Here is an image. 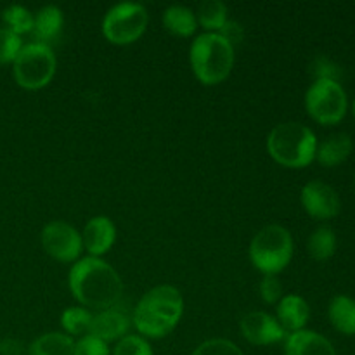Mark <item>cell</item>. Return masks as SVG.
Masks as SVG:
<instances>
[{
    "label": "cell",
    "mask_w": 355,
    "mask_h": 355,
    "mask_svg": "<svg viewBox=\"0 0 355 355\" xmlns=\"http://www.w3.org/2000/svg\"><path fill=\"white\" fill-rule=\"evenodd\" d=\"M69 290L73 297L94 311H110L123 293V283L116 270L104 260L85 257L69 270Z\"/></svg>",
    "instance_id": "cell-1"
},
{
    "label": "cell",
    "mask_w": 355,
    "mask_h": 355,
    "mask_svg": "<svg viewBox=\"0 0 355 355\" xmlns=\"http://www.w3.org/2000/svg\"><path fill=\"white\" fill-rule=\"evenodd\" d=\"M184 314V298L175 286L159 284L146 291L134 311L135 329L142 338H163L175 329Z\"/></svg>",
    "instance_id": "cell-2"
},
{
    "label": "cell",
    "mask_w": 355,
    "mask_h": 355,
    "mask_svg": "<svg viewBox=\"0 0 355 355\" xmlns=\"http://www.w3.org/2000/svg\"><path fill=\"white\" fill-rule=\"evenodd\" d=\"M318 137L314 132L298 121L276 125L267 137L270 158L286 168H305L315 159Z\"/></svg>",
    "instance_id": "cell-3"
},
{
    "label": "cell",
    "mask_w": 355,
    "mask_h": 355,
    "mask_svg": "<svg viewBox=\"0 0 355 355\" xmlns=\"http://www.w3.org/2000/svg\"><path fill=\"white\" fill-rule=\"evenodd\" d=\"M191 68L203 85L222 83L234 66V47L220 33H203L189 51Z\"/></svg>",
    "instance_id": "cell-4"
},
{
    "label": "cell",
    "mask_w": 355,
    "mask_h": 355,
    "mask_svg": "<svg viewBox=\"0 0 355 355\" xmlns=\"http://www.w3.org/2000/svg\"><path fill=\"white\" fill-rule=\"evenodd\" d=\"M293 238L286 227L270 224L260 229L250 245V259L260 272L276 276L290 266L293 259Z\"/></svg>",
    "instance_id": "cell-5"
},
{
    "label": "cell",
    "mask_w": 355,
    "mask_h": 355,
    "mask_svg": "<svg viewBox=\"0 0 355 355\" xmlns=\"http://www.w3.org/2000/svg\"><path fill=\"white\" fill-rule=\"evenodd\" d=\"M55 66V55L47 44H26L12 62L14 80L26 90L44 89L54 78Z\"/></svg>",
    "instance_id": "cell-6"
},
{
    "label": "cell",
    "mask_w": 355,
    "mask_h": 355,
    "mask_svg": "<svg viewBox=\"0 0 355 355\" xmlns=\"http://www.w3.org/2000/svg\"><path fill=\"white\" fill-rule=\"evenodd\" d=\"M305 110L321 125H336L347 116L349 97L336 80H314L305 92Z\"/></svg>",
    "instance_id": "cell-7"
},
{
    "label": "cell",
    "mask_w": 355,
    "mask_h": 355,
    "mask_svg": "<svg viewBox=\"0 0 355 355\" xmlns=\"http://www.w3.org/2000/svg\"><path fill=\"white\" fill-rule=\"evenodd\" d=\"M149 14L144 6L121 2L111 7L103 19V35L114 45H130L144 35Z\"/></svg>",
    "instance_id": "cell-8"
},
{
    "label": "cell",
    "mask_w": 355,
    "mask_h": 355,
    "mask_svg": "<svg viewBox=\"0 0 355 355\" xmlns=\"http://www.w3.org/2000/svg\"><path fill=\"white\" fill-rule=\"evenodd\" d=\"M45 253L59 262H76L83 250L82 234L73 225L62 220L49 222L40 236Z\"/></svg>",
    "instance_id": "cell-9"
},
{
    "label": "cell",
    "mask_w": 355,
    "mask_h": 355,
    "mask_svg": "<svg viewBox=\"0 0 355 355\" xmlns=\"http://www.w3.org/2000/svg\"><path fill=\"white\" fill-rule=\"evenodd\" d=\"M300 201L305 211L318 220L335 218L342 210V200L335 187L322 180H311L302 187Z\"/></svg>",
    "instance_id": "cell-10"
},
{
    "label": "cell",
    "mask_w": 355,
    "mask_h": 355,
    "mask_svg": "<svg viewBox=\"0 0 355 355\" xmlns=\"http://www.w3.org/2000/svg\"><path fill=\"white\" fill-rule=\"evenodd\" d=\"M239 328L246 342L257 347L272 345L286 338V331L281 328L277 319L267 312H250L241 319Z\"/></svg>",
    "instance_id": "cell-11"
},
{
    "label": "cell",
    "mask_w": 355,
    "mask_h": 355,
    "mask_svg": "<svg viewBox=\"0 0 355 355\" xmlns=\"http://www.w3.org/2000/svg\"><path fill=\"white\" fill-rule=\"evenodd\" d=\"M114 239H116V227L110 217H104V215L94 217L83 227V250H87L90 257L99 259L101 255L110 252L111 246L114 245Z\"/></svg>",
    "instance_id": "cell-12"
},
{
    "label": "cell",
    "mask_w": 355,
    "mask_h": 355,
    "mask_svg": "<svg viewBox=\"0 0 355 355\" xmlns=\"http://www.w3.org/2000/svg\"><path fill=\"white\" fill-rule=\"evenodd\" d=\"M284 355H336V349L321 333L302 329L286 336Z\"/></svg>",
    "instance_id": "cell-13"
},
{
    "label": "cell",
    "mask_w": 355,
    "mask_h": 355,
    "mask_svg": "<svg viewBox=\"0 0 355 355\" xmlns=\"http://www.w3.org/2000/svg\"><path fill=\"white\" fill-rule=\"evenodd\" d=\"M128 328H130V321L127 315L123 312L110 309V311H101L94 315L89 335L101 342L110 343L127 336Z\"/></svg>",
    "instance_id": "cell-14"
},
{
    "label": "cell",
    "mask_w": 355,
    "mask_h": 355,
    "mask_svg": "<svg viewBox=\"0 0 355 355\" xmlns=\"http://www.w3.org/2000/svg\"><path fill=\"white\" fill-rule=\"evenodd\" d=\"M309 318H311V307L300 295H286L277 304L276 319L286 333H297L305 329Z\"/></svg>",
    "instance_id": "cell-15"
},
{
    "label": "cell",
    "mask_w": 355,
    "mask_h": 355,
    "mask_svg": "<svg viewBox=\"0 0 355 355\" xmlns=\"http://www.w3.org/2000/svg\"><path fill=\"white\" fill-rule=\"evenodd\" d=\"M354 151V141L347 132H336L328 135L322 142L318 144L315 159L326 168H335L350 158Z\"/></svg>",
    "instance_id": "cell-16"
},
{
    "label": "cell",
    "mask_w": 355,
    "mask_h": 355,
    "mask_svg": "<svg viewBox=\"0 0 355 355\" xmlns=\"http://www.w3.org/2000/svg\"><path fill=\"white\" fill-rule=\"evenodd\" d=\"M333 328L345 336H355V300L347 295H336L328 307Z\"/></svg>",
    "instance_id": "cell-17"
},
{
    "label": "cell",
    "mask_w": 355,
    "mask_h": 355,
    "mask_svg": "<svg viewBox=\"0 0 355 355\" xmlns=\"http://www.w3.org/2000/svg\"><path fill=\"white\" fill-rule=\"evenodd\" d=\"M64 16L62 10L55 6H45L35 14L33 33L40 40V44H45L49 40H54L62 30Z\"/></svg>",
    "instance_id": "cell-18"
},
{
    "label": "cell",
    "mask_w": 355,
    "mask_h": 355,
    "mask_svg": "<svg viewBox=\"0 0 355 355\" xmlns=\"http://www.w3.org/2000/svg\"><path fill=\"white\" fill-rule=\"evenodd\" d=\"M163 24L175 37H191L198 28L196 14L184 6H170L163 12Z\"/></svg>",
    "instance_id": "cell-19"
},
{
    "label": "cell",
    "mask_w": 355,
    "mask_h": 355,
    "mask_svg": "<svg viewBox=\"0 0 355 355\" xmlns=\"http://www.w3.org/2000/svg\"><path fill=\"white\" fill-rule=\"evenodd\" d=\"M75 340L66 333H45L31 342L28 355H73Z\"/></svg>",
    "instance_id": "cell-20"
},
{
    "label": "cell",
    "mask_w": 355,
    "mask_h": 355,
    "mask_svg": "<svg viewBox=\"0 0 355 355\" xmlns=\"http://www.w3.org/2000/svg\"><path fill=\"white\" fill-rule=\"evenodd\" d=\"M307 252L318 262L329 260L336 252V234L328 225H321L309 236Z\"/></svg>",
    "instance_id": "cell-21"
},
{
    "label": "cell",
    "mask_w": 355,
    "mask_h": 355,
    "mask_svg": "<svg viewBox=\"0 0 355 355\" xmlns=\"http://www.w3.org/2000/svg\"><path fill=\"white\" fill-rule=\"evenodd\" d=\"M196 19L208 33H218L227 23V6L222 0H207L198 9Z\"/></svg>",
    "instance_id": "cell-22"
},
{
    "label": "cell",
    "mask_w": 355,
    "mask_h": 355,
    "mask_svg": "<svg viewBox=\"0 0 355 355\" xmlns=\"http://www.w3.org/2000/svg\"><path fill=\"white\" fill-rule=\"evenodd\" d=\"M92 318L90 311L83 307H69L62 312L61 315V326L68 336H85L89 335L90 324H92Z\"/></svg>",
    "instance_id": "cell-23"
},
{
    "label": "cell",
    "mask_w": 355,
    "mask_h": 355,
    "mask_svg": "<svg viewBox=\"0 0 355 355\" xmlns=\"http://www.w3.org/2000/svg\"><path fill=\"white\" fill-rule=\"evenodd\" d=\"M2 21L7 30L16 35L30 33L33 31L35 16L23 6H9L2 10Z\"/></svg>",
    "instance_id": "cell-24"
},
{
    "label": "cell",
    "mask_w": 355,
    "mask_h": 355,
    "mask_svg": "<svg viewBox=\"0 0 355 355\" xmlns=\"http://www.w3.org/2000/svg\"><path fill=\"white\" fill-rule=\"evenodd\" d=\"M21 49H23V42L19 35L12 33L7 28H0V64H10L16 61Z\"/></svg>",
    "instance_id": "cell-25"
},
{
    "label": "cell",
    "mask_w": 355,
    "mask_h": 355,
    "mask_svg": "<svg viewBox=\"0 0 355 355\" xmlns=\"http://www.w3.org/2000/svg\"><path fill=\"white\" fill-rule=\"evenodd\" d=\"M113 355H153V349L141 335H127L118 340Z\"/></svg>",
    "instance_id": "cell-26"
},
{
    "label": "cell",
    "mask_w": 355,
    "mask_h": 355,
    "mask_svg": "<svg viewBox=\"0 0 355 355\" xmlns=\"http://www.w3.org/2000/svg\"><path fill=\"white\" fill-rule=\"evenodd\" d=\"M193 355H245L238 345L225 338H211L196 347Z\"/></svg>",
    "instance_id": "cell-27"
},
{
    "label": "cell",
    "mask_w": 355,
    "mask_h": 355,
    "mask_svg": "<svg viewBox=\"0 0 355 355\" xmlns=\"http://www.w3.org/2000/svg\"><path fill=\"white\" fill-rule=\"evenodd\" d=\"M73 355H111L107 343L94 338V336L85 335L75 342V350Z\"/></svg>",
    "instance_id": "cell-28"
},
{
    "label": "cell",
    "mask_w": 355,
    "mask_h": 355,
    "mask_svg": "<svg viewBox=\"0 0 355 355\" xmlns=\"http://www.w3.org/2000/svg\"><path fill=\"white\" fill-rule=\"evenodd\" d=\"M259 290H260V297H262L263 302H267V304H276V302H279L281 295H283L281 281L277 279L276 276H270V274H267V276L262 277Z\"/></svg>",
    "instance_id": "cell-29"
},
{
    "label": "cell",
    "mask_w": 355,
    "mask_h": 355,
    "mask_svg": "<svg viewBox=\"0 0 355 355\" xmlns=\"http://www.w3.org/2000/svg\"><path fill=\"white\" fill-rule=\"evenodd\" d=\"M312 73H314L315 80H336V82H340V68L328 58L315 59Z\"/></svg>",
    "instance_id": "cell-30"
},
{
    "label": "cell",
    "mask_w": 355,
    "mask_h": 355,
    "mask_svg": "<svg viewBox=\"0 0 355 355\" xmlns=\"http://www.w3.org/2000/svg\"><path fill=\"white\" fill-rule=\"evenodd\" d=\"M218 33H220L222 37H224L225 40L232 45V47H234V44H238V42L243 40V35H245V31H243L241 24L239 23H236V21H227V23L222 26V30L218 31Z\"/></svg>",
    "instance_id": "cell-31"
},
{
    "label": "cell",
    "mask_w": 355,
    "mask_h": 355,
    "mask_svg": "<svg viewBox=\"0 0 355 355\" xmlns=\"http://www.w3.org/2000/svg\"><path fill=\"white\" fill-rule=\"evenodd\" d=\"M352 114H354V118H355V97H354V101H352Z\"/></svg>",
    "instance_id": "cell-32"
},
{
    "label": "cell",
    "mask_w": 355,
    "mask_h": 355,
    "mask_svg": "<svg viewBox=\"0 0 355 355\" xmlns=\"http://www.w3.org/2000/svg\"><path fill=\"white\" fill-rule=\"evenodd\" d=\"M354 184H355V175H354Z\"/></svg>",
    "instance_id": "cell-33"
}]
</instances>
